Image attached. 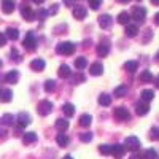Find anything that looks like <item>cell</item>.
<instances>
[{"label": "cell", "mask_w": 159, "mask_h": 159, "mask_svg": "<svg viewBox=\"0 0 159 159\" xmlns=\"http://www.w3.org/2000/svg\"><path fill=\"white\" fill-rule=\"evenodd\" d=\"M56 52L61 56H70L75 52V45L72 42H62L56 46Z\"/></svg>", "instance_id": "6da1fadb"}, {"label": "cell", "mask_w": 159, "mask_h": 159, "mask_svg": "<svg viewBox=\"0 0 159 159\" xmlns=\"http://www.w3.org/2000/svg\"><path fill=\"white\" fill-rule=\"evenodd\" d=\"M24 48L27 49V51H35L37 49V40H35V35H34V32H27V35H25V38H24Z\"/></svg>", "instance_id": "7a4b0ae2"}, {"label": "cell", "mask_w": 159, "mask_h": 159, "mask_svg": "<svg viewBox=\"0 0 159 159\" xmlns=\"http://www.w3.org/2000/svg\"><path fill=\"white\" fill-rule=\"evenodd\" d=\"M37 111H38L40 116H48L52 111V103L49 100H42L37 107Z\"/></svg>", "instance_id": "3957f363"}, {"label": "cell", "mask_w": 159, "mask_h": 159, "mask_svg": "<svg viewBox=\"0 0 159 159\" xmlns=\"http://www.w3.org/2000/svg\"><path fill=\"white\" fill-rule=\"evenodd\" d=\"M124 147H126L127 150H130V151H139V148H140V140H139L135 135H130V137L126 139Z\"/></svg>", "instance_id": "277c9868"}, {"label": "cell", "mask_w": 159, "mask_h": 159, "mask_svg": "<svg viewBox=\"0 0 159 159\" xmlns=\"http://www.w3.org/2000/svg\"><path fill=\"white\" fill-rule=\"evenodd\" d=\"M21 15H22V18L25 21H34L35 19V13H34V10L27 3H22L21 5Z\"/></svg>", "instance_id": "5b68a950"}, {"label": "cell", "mask_w": 159, "mask_h": 159, "mask_svg": "<svg viewBox=\"0 0 159 159\" xmlns=\"http://www.w3.org/2000/svg\"><path fill=\"white\" fill-rule=\"evenodd\" d=\"M132 18L139 22H143L145 18H147V10L143 7H134V10H132Z\"/></svg>", "instance_id": "8992f818"}, {"label": "cell", "mask_w": 159, "mask_h": 159, "mask_svg": "<svg viewBox=\"0 0 159 159\" xmlns=\"http://www.w3.org/2000/svg\"><path fill=\"white\" fill-rule=\"evenodd\" d=\"M115 118L118 119V121H126V119L130 118V113L126 107H118L115 110Z\"/></svg>", "instance_id": "52a82bcc"}, {"label": "cell", "mask_w": 159, "mask_h": 159, "mask_svg": "<svg viewBox=\"0 0 159 159\" xmlns=\"http://www.w3.org/2000/svg\"><path fill=\"white\" fill-rule=\"evenodd\" d=\"M16 121H18V126L19 127H25V126H29L32 123V119H30V115L29 113H19L18 118H16Z\"/></svg>", "instance_id": "ba28073f"}, {"label": "cell", "mask_w": 159, "mask_h": 159, "mask_svg": "<svg viewBox=\"0 0 159 159\" xmlns=\"http://www.w3.org/2000/svg\"><path fill=\"white\" fill-rule=\"evenodd\" d=\"M126 147L124 145H111V154L116 157V159H121L124 154H126Z\"/></svg>", "instance_id": "9c48e42d"}, {"label": "cell", "mask_w": 159, "mask_h": 159, "mask_svg": "<svg viewBox=\"0 0 159 159\" xmlns=\"http://www.w3.org/2000/svg\"><path fill=\"white\" fill-rule=\"evenodd\" d=\"M16 5H15V0H2V11L5 15H11L15 11Z\"/></svg>", "instance_id": "30bf717a"}, {"label": "cell", "mask_w": 159, "mask_h": 159, "mask_svg": "<svg viewBox=\"0 0 159 159\" xmlns=\"http://www.w3.org/2000/svg\"><path fill=\"white\" fill-rule=\"evenodd\" d=\"M135 108H137L135 111H137L139 116H145V115H148V111H150V105H148V102L142 100V102H139L135 105Z\"/></svg>", "instance_id": "8fae6325"}, {"label": "cell", "mask_w": 159, "mask_h": 159, "mask_svg": "<svg viewBox=\"0 0 159 159\" xmlns=\"http://www.w3.org/2000/svg\"><path fill=\"white\" fill-rule=\"evenodd\" d=\"M110 52V45L108 42H102L99 46H97V56L99 57H107Z\"/></svg>", "instance_id": "7c38bea8"}, {"label": "cell", "mask_w": 159, "mask_h": 159, "mask_svg": "<svg viewBox=\"0 0 159 159\" xmlns=\"http://www.w3.org/2000/svg\"><path fill=\"white\" fill-rule=\"evenodd\" d=\"M89 73L92 76H100L103 73V65L100 62H94V64H91V67H89Z\"/></svg>", "instance_id": "4fadbf2b"}, {"label": "cell", "mask_w": 159, "mask_h": 159, "mask_svg": "<svg viewBox=\"0 0 159 159\" xmlns=\"http://www.w3.org/2000/svg\"><path fill=\"white\" fill-rule=\"evenodd\" d=\"M45 67H46V62H45L43 59H40V57H38V59H34V61L30 62V69L35 70V72H42Z\"/></svg>", "instance_id": "5bb4252c"}, {"label": "cell", "mask_w": 159, "mask_h": 159, "mask_svg": "<svg viewBox=\"0 0 159 159\" xmlns=\"http://www.w3.org/2000/svg\"><path fill=\"white\" fill-rule=\"evenodd\" d=\"M111 16L110 15H100L99 16V25H100V27L102 29H108L110 27V25H111Z\"/></svg>", "instance_id": "9a60e30c"}, {"label": "cell", "mask_w": 159, "mask_h": 159, "mask_svg": "<svg viewBox=\"0 0 159 159\" xmlns=\"http://www.w3.org/2000/svg\"><path fill=\"white\" fill-rule=\"evenodd\" d=\"M73 16L76 18V19H84L86 16H88V11H86V8L84 7H75L73 8Z\"/></svg>", "instance_id": "2e32d148"}, {"label": "cell", "mask_w": 159, "mask_h": 159, "mask_svg": "<svg viewBox=\"0 0 159 159\" xmlns=\"http://www.w3.org/2000/svg\"><path fill=\"white\" fill-rule=\"evenodd\" d=\"M18 80H19V72H18V70H11V72H8V73L5 75V81H7V83L15 84Z\"/></svg>", "instance_id": "e0dca14e"}, {"label": "cell", "mask_w": 159, "mask_h": 159, "mask_svg": "<svg viewBox=\"0 0 159 159\" xmlns=\"http://www.w3.org/2000/svg\"><path fill=\"white\" fill-rule=\"evenodd\" d=\"M57 75L61 78H69L72 75V70H70V67H69L67 64H62L61 67H59V70H57Z\"/></svg>", "instance_id": "ac0fdd59"}, {"label": "cell", "mask_w": 159, "mask_h": 159, "mask_svg": "<svg viewBox=\"0 0 159 159\" xmlns=\"http://www.w3.org/2000/svg\"><path fill=\"white\" fill-rule=\"evenodd\" d=\"M22 142H24L25 145L35 143V142H37V134H35V132H25V134L22 135Z\"/></svg>", "instance_id": "d6986e66"}, {"label": "cell", "mask_w": 159, "mask_h": 159, "mask_svg": "<svg viewBox=\"0 0 159 159\" xmlns=\"http://www.w3.org/2000/svg\"><path fill=\"white\" fill-rule=\"evenodd\" d=\"M124 32H126V35L130 37V38H132V37H137V34H139V27H137L135 24H127Z\"/></svg>", "instance_id": "ffe728a7"}, {"label": "cell", "mask_w": 159, "mask_h": 159, "mask_svg": "<svg viewBox=\"0 0 159 159\" xmlns=\"http://www.w3.org/2000/svg\"><path fill=\"white\" fill-rule=\"evenodd\" d=\"M56 129L59 132H65L69 129V121H67V119H64V118H59L56 121Z\"/></svg>", "instance_id": "44dd1931"}, {"label": "cell", "mask_w": 159, "mask_h": 159, "mask_svg": "<svg viewBox=\"0 0 159 159\" xmlns=\"http://www.w3.org/2000/svg\"><path fill=\"white\" fill-rule=\"evenodd\" d=\"M137 69H139L137 61H127V62L124 64V70H127L129 73H135Z\"/></svg>", "instance_id": "7402d4cb"}, {"label": "cell", "mask_w": 159, "mask_h": 159, "mask_svg": "<svg viewBox=\"0 0 159 159\" xmlns=\"http://www.w3.org/2000/svg\"><path fill=\"white\" fill-rule=\"evenodd\" d=\"M5 35H7V38H10V40H18L19 38V30L18 29H15V27H8L7 29V32H5Z\"/></svg>", "instance_id": "603a6c76"}, {"label": "cell", "mask_w": 159, "mask_h": 159, "mask_svg": "<svg viewBox=\"0 0 159 159\" xmlns=\"http://www.w3.org/2000/svg\"><path fill=\"white\" fill-rule=\"evenodd\" d=\"M78 123H80V126H81V127H89L91 123H92V116L91 115H81Z\"/></svg>", "instance_id": "cb8c5ba5"}, {"label": "cell", "mask_w": 159, "mask_h": 159, "mask_svg": "<svg viewBox=\"0 0 159 159\" xmlns=\"http://www.w3.org/2000/svg\"><path fill=\"white\" fill-rule=\"evenodd\" d=\"M140 97H142V100H145V102H150V100L154 99V92H153L151 89H143V91L140 92Z\"/></svg>", "instance_id": "d4e9b609"}, {"label": "cell", "mask_w": 159, "mask_h": 159, "mask_svg": "<svg viewBox=\"0 0 159 159\" xmlns=\"http://www.w3.org/2000/svg\"><path fill=\"white\" fill-rule=\"evenodd\" d=\"M62 111H64V115L67 116V118H72V116L75 115V107H73L72 103H64Z\"/></svg>", "instance_id": "484cf974"}, {"label": "cell", "mask_w": 159, "mask_h": 159, "mask_svg": "<svg viewBox=\"0 0 159 159\" xmlns=\"http://www.w3.org/2000/svg\"><path fill=\"white\" fill-rule=\"evenodd\" d=\"M153 80H154V76L150 70H143V73L140 75V81H143V83H151Z\"/></svg>", "instance_id": "4316f807"}, {"label": "cell", "mask_w": 159, "mask_h": 159, "mask_svg": "<svg viewBox=\"0 0 159 159\" xmlns=\"http://www.w3.org/2000/svg\"><path fill=\"white\" fill-rule=\"evenodd\" d=\"M56 142H57L59 147H67L69 142H70V139H69L67 135H65V134H59V135L56 137Z\"/></svg>", "instance_id": "83f0119b"}, {"label": "cell", "mask_w": 159, "mask_h": 159, "mask_svg": "<svg viewBox=\"0 0 159 159\" xmlns=\"http://www.w3.org/2000/svg\"><path fill=\"white\" fill-rule=\"evenodd\" d=\"M0 99H2L3 102H11V99H13V92H11L10 89L0 91Z\"/></svg>", "instance_id": "f1b7e54d"}, {"label": "cell", "mask_w": 159, "mask_h": 159, "mask_svg": "<svg viewBox=\"0 0 159 159\" xmlns=\"http://www.w3.org/2000/svg\"><path fill=\"white\" fill-rule=\"evenodd\" d=\"M99 103L102 105V107H108V105L111 103V97L108 94H100L99 96Z\"/></svg>", "instance_id": "f546056e"}, {"label": "cell", "mask_w": 159, "mask_h": 159, "mask_svg": "<svg viewBox=\"0 0 159 159\" xmlns=\"http://www.w3.org/2000/svg\"><path fill=\"white\" fill-rule=\"evenodd\" d=\"M88 65V61H86V57H78L76 61H75V67L78 69V70H83L84 67Z\"/></svg>", "instance_id": "4dcf8cb0"}, {"label": "cell", "mask_w": 159, "mask_h": 159, "mask_svg": "<svg viewBox=\"0 0 159 159\" xmlns=\"http://www.w3.org/2000/svg\"><path fill=\"white\" fill-rule=\"evenodd\" d=\"M126 94H127V88H126V86L121 84V86L115 88V96H116V97H124Z\"/></svg>", "instance_id": "1f68e13d"}, {"label": "cell", "mask_w": 159, "mask_h": 159, "mask_svg": "<svg viewBox=\"0 0 159 159\" xmlns=\"http://www.w3.org/2000/svg\"><path fill=\"white\" fill-rule=\"evenodd\" d=\"M129 19H130V16H129V13H126V11H123V13L118 15V22L119 24H127Z\"/></svg>", "instance_id": "d6a6232c"}, {"label": "cell", "mask_w": 159, "mask_h": 159, "mask_svg": "<svg viewBox=\"0 0 159 159\" xmlns=\"http://www.w3.org/2000/svg\"><path fill=\"white\" fill-rule=\"evenodd\" d=\"M54 89H56V81L54 80H46L45 81V91L46 92H52Z\"/></svg>", "instance_id": "836d02e7"}, {"label": "cell", "mask_w": 159, "mask_h": 159, "mask_svg": "<svg viewBox=\"0 0 159 159\" xmlns=\"http://www.w3.org/2000/svg\"><path fill=\"white\" fill-rule=\"evenodd\" d=\"M2 123H3V124H7V126H11L13 123H15V116L10 115V113L3 115V116H2Z\"/></svg>", "instance_id": "e575fe53"}, {"label": "cell", "mask_w": 159, "mask_h": 159, "mask_svg": "<svg viewBox=\"0 0 159 159\" xmlns=\"http://www.w3.org/2000/svg\"><path fill=\"white\" fill-rule=\"evenodd\" d=\"M80 140L83 143H89L92 140V132H83V134H80Z\"/></svg>", "instance_id": "d590c367"}, {"label": "cell", "mask_w": 159, "mask_h": 159, "mask_svg": "<svg viewBox=\"0 0 159 159\" xmlns=\"http://www.w3.org/2000/svg\"><path fill=\"white\" fill-rule=\"evenodd\" d=\"M143 157L145 159H157V153H156V150H147L145 151V154H143Z\"/></svg>", "instance_id": "8d00e7d4"}, {"label": "cell", "mask_w": 159, "mask_h": 159, "mask_svg": "<svg viewBox=\"0 0 159 159\" xmlns=\"http://www.w3.org/2000/svg\"><path fill=\"white\" fill-rule=\"evenodd\" d=\"M99 151L100 154H111V145H100Z\"/></svg>", "instance_id": "74e56055"}, {"label": "cell", "mask_w": 159, "mask_h": 159, "mask_svg": "<svg viewBox=\"0 0 159 159\" xmlns=\"http://www.w3.org/2000/svg\"><path fill=\"white\" fill-rule=\"evenodd\" d=\"M150 139L151 140H159V127H151V130H150Z\"/></svg>", "instance_id": "f35d334b"}, {"label": "cell", "mask_w": 159, "mask_h": 159, "mask_svg": "<svg viewBox=\"0 0 159 159\" xmlns=\"http://www.w3.org/2000/svg\"><path fill=\"white\" fill-rule=\"evenodd\" d=\"M100 5H102V0H89V7L92 10H99Z\"/></svg>", "instance_id": "ab89813d"}, {"label": "cell", "mask_w": 159, "mask_h": 159, "mask_svg": "<svg viewBox=\"0 0 159 159\" xmlns=\"http://www.w3.org/2000/svg\"><path fill=\"white\" fill-rule=\"evenodd\" d=\"M11 59H13V61H16V62H21V56H19L18 49H15V48L11 49Z\"/></svg>", "instance_id": "60d3db41"}, {"label": "cell", "mask_w": 159, "mask_h": 159, "mask_svg": "<svg viewBox=\"0 0 159 159\" xmlns=\"http://www.w3.org/2000/svg\"><path fill=\"white\" fill-rule=\"evenodd\" d=\"M80 81H84V75L83 73H76L73 78V84H78Z\"/></svg>", "instance_id": "b9f144b4"}, {"label": "cell", "mask_w": 159, "mask_h": 159, "mask_svg": "<svg viewBox=\"0 0 159 159\" xmlns=\"http://www.w3.org/2000/svg\"><path fill=\"white\" fill-rule=\"evenodd\" d=\"M151 37H153V30H150V29H148V30H147V37L143 38V43H148L150 40H151Z\"/></svg>", "instance_id": "7bdbcfd3"}, {"label": "cell", "mask_w": 159, "mask_h": 159, "mask_svg": "<svg viewBox=\"0 0 159 159\" xmlns=\"http://www.w3.org/2000/svg\"><path fill=\"white\" fill-rule=\"evenodd\" d=\"M46 16H48V11H45V10H40V11H38V18L42 19V21H43Z\"/></svg>", "instance_id": "ee69618b"}, {"label": "cell", "mask_w": 159, "mask_h": 159, "mask_svg": "<svg viewBox=\"0 0 159 159\" xmlns=\"http://www.w3.org/2000/svg\"><path fill=\"white\" fill-rule=\"evenodd\" d=\"M5 45H7V35L0 34V46H5Z\"/></svg>", "instance_id": "f6af8a7d"}, {"label": "cell", "mask_w": 159, "mask_h": 159, "mask_svg": "<svg viewBox=\"0 0 159 159\" xmlns=\"http://www.w3.org/2000/svg\"><path fill=\"white\" fill-rule=\"evenodd\" d=\"M130 159H143V154H139V153L135 151L134 154H132V156H130Z\"/></svg>", "instance_id": "bcb514c9"}, {"label": "cell", "mask_w": 159, "mask_h": 159, "mask_svg": "<svg viewBox=\"0 0 159 159\" xmlns=\"http://www.w3.org/2000/svg\"><path fill=\"white\" fill-rule=\"evenodd\" d=\"M57 13V5H52V8L49 10V15H56Z\"/></svg>", "instance_id": "7dc6e473"}, {"label": "cell", "mask_w": 159, "mask_h": 159, "mask_svg": "<svg viewBox=\"0 0 159 159\" xmlns=\"http://www.w3.org/2000/svg\"><path fill=\"white\" fill-rule=\"evenodd\" d=\"M64 3L67 5V7H73L75 5V0H64Z\"/></svg>", "instance_id": "c3c4849f"}, {"label": "cell", "mask_w": 159, "mask_h": 159, "mask_svg": "<svg viewBox=\"0 0 159 159\" xmlns=\"http://www.w3.org/2000/svg\"><path fill=\"white\" fill-rule=\"evenodd\" d=\"M153 81H154V83H153V84H154V86H156V88H157V89H159V75H157V76H156V78H154V80H153Z\"/></svg>", "instance_id": "681fc988"}, {"label": "cell", "mask_w": 159, "mask_h": 159, "mask_svg": "<svg viewBox=\"0 0 159 159\" xmlns=\"http://www.w3.org/2000/svg\"><path fill=\"white\" fill-rule=\"evenodd\" d=\"M154 24L159 25V13H156V15H154Z\"/></svg>", "instance_id": "f907efd6"}, {"label": "cell", "mask_w": 159, "mask_h": 159, "mask_svg": "<svg viewBox=\"0 0 159 159\" xmlns=\"http://www.w3.org/2000/svg\"><path fill=\"white\" fill-rule=\"evenodd\" d=\"M32 2H35L37 5H40V3H43V0H32Z\"/></svg>", "instance_id": "816d5d0a"}, {"label": "cell", "mask_w": 159, "mask_h": 159, "mask_svg": "<svg viewBox=\"0 0 159 159\" xmlns=\"http://www.w3.org/2000/svg\"><path fill=\"white\" fill-rule=\"evenodd\" d=\"M151 3H154V5H159V0H151Z\"/></svg>", "instance_id": "f5cc1de1"}, {"label": "cell", "mask_w": 159, "mask_h": 159, "mask_svg": "<svg viewBox=\"0 0 159 159\" xmlns=\"http://www.w3.org/2000/svg\"><path fill=\"white\" fill-rule=\"evenodd\" d=\"M119 2H121V3H127V2H129V0H119Z\"/></svg>", "instance_id": "db71d44e"}, {"label": "cell", "mask_w": 159, "mask_h": 159, "mask_svg": "<svg viewBox=\"0 0 159 159\" xmlns=\"http://www.w3.org/2000/svg\"><path fill=\"white\" fill-rule=\"evenodd\" d=\"M64 159H73V157H72V156H65Z\"/></svg>", "instance_id": "11a10c76"}, {"label": "cell", "mask_w": 159, "mask_h": 159, "mask_svg": "<svg viewBox=\"0 0 159 159\" xmlns=\"http://www.w3.org/2000/svg\"><path fill=\"white\" fill-rule=\"evenodd\" d=\"M156 57H157V61H159V51H157V54H156Z\"/></svg>", "instance_id": "9f6ffc18"}, {"label": "cell", "mask_w": 159, "mask_h": 159, "mask_svg": "<svg viewBox=\"0 0 159 159\" xmlns=\"http://www.w3.org/2000/svg\"><path fill=\"white\" fill-rule=\"evenodd\" d=\"M0 67H2V61H0Z\"/></svg>", "instance_id": "6f0895ef"}]
</instances>
